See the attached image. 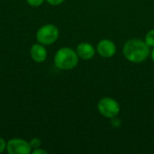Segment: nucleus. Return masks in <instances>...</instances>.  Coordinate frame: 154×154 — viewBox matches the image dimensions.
<instances>
[{
	"label": "nucleus",
	"instance_id": "obj_6",
	"mask_svg": "<svg viewBox=\"0 0 154 154\" xmlns=\"http://www.w3.org/2000/svg\"><path fill=\"white\" fill-rule=\"evenodd\" d=\"M97 53L103 58H111L116 53V44L108 39L101 40L97 46Z\"/></svg>",
	"mask_w": 154,
	"mask_h": 154
},
{
	"label": "nucleus",
	"instance_id": "obj_7",
	"mask_svg": "<svg viewBox=\"0 0 154 154\" xmlns=\"http://www.w3.org/2000/svg\"><path fill=\"white\" fill-rule=\"evenodd\" d=\"M30 55L32 60L36 63H42L46 60L48 57V51L45 48V45L42 43H34L31 47Z\"/></svg>",
	"mask_w": 154,
	"mask_h": 154
},
{
	"label": "nucleus",
	"instance_id": "obj_15",
	"mask_svg": "<svg viewBox=\"0 0 154 154\" xmlns=\"http://www.w3.org/2000/svg\"><path fill=\"white\" fill-rule=\"evenodd\" d=\"M151 57H152V61L154 62V47L153 49H152V51H151Z\"/></svg>",
	"mask_w": 154,
	"mask_h": 154
},
{
	"label": "nucleus",
	"instance_id": "obj_14",
	"mask_svg": "<svg viewBox=\"0 0 154 154\" xmlns=\"http://www.w3.org/2000/svg\"><path fill=\"white\" fill-rule=\"evenodd\" d=\"M47 151H45V150H43V149H42L41 147H39V148H36V149H33L32 151V154H47Z\"/></svg>",
	"mask_w": 154,
	"mask_h": 154
},
{
	"label": "nucleus",
	"instance_id": "obj_11",
	"mask_svg": "<svg viewBox=\"0 0 154 154\" xmlns=\"http://www.w3.org/2000/svg\"><path fill=\"white\" fill-rule=\"evenodd\" d=\"M45 0H26V3L32 7H39L41 6Z\"/></svg>",
	"mask_w": 154,
	"mask_h": 154
},
{
	"label": "nucleus",
	"instance_id": "obj_8",
	"mask_svg": "<svg viewBox=\"0 0 154 154\" xmlns=\"http://www.w3.org/2000/svg\"><path fill=\"white\" fill-rule=\"evenodd\" d=\"M76 52L79 59H82L84 60H89L95 56L96 49L91 43L84 42L78 44L76 48Z\"/></svg>",
	"mask_w": 154,
	"mask_h": 154
},
{
	"label": "nucleus",
	"instance_id": "obj_12",
	"mask_svg": "<svg viewBox=\"0 0 154 154\" xmlns=\"http://www.w3.org/2000/svg\"><path fill=\"white\" fill-rule=\"evenodd\" d=\"M6 150V142L4 138L0 137V154Z\"/></svg>",
	"mask_w": 154,
	"mask_h": 154
},
{
	"label": "nucleus",
	"instance_id": "obj_4",
	"mask_svg": "<svg viewBox=\"0 0 154 154\" xmlns=\"http://www.w3.org/2000/svg\"><path fill=\"white\" fill-rule=\"evenodd\" d=\"M97 110L106 118L113 119L120 113V105L112 97H103L97 103Z\"/></svg>",
	"mask_w": 154,
	"mask_h": 154
},
{
	"label": "nucleus",
	"instance_id": "obj_3",
	"mask_svg": "<svg viewBox=\"0 0 154 154\" xmlns=\"http://www.w3.org/2000/svg\"><path fill=\"white\" fill-rule=\"evenodd\" d=\"M35 36L39 43L43 45H51L59 39L60 31L56 25L52 23H47L41 26L37 30Z\"/></svg>",
	"mask_w": 154,
	"mask_h": 154
},
{
	"label": "nucleus",
	"instance_id": "obj_9",
	"mask_svg": "<svg viewBox=\"0 0 154 154\" xmlns=\"http://www.w3.org/2000/svg\"><path fill=\"white\" fill-rule=\"evenodd\" d=\"M144 42L150 46V47H154V29L149 31L147 34L145 35Z\"/></svg>",
	"mask_w": 154,
	"mask_h": 154
},
{
	"label": "nucleus",
	"instance_id": "obj_13",
	"mask_svg": "<svg viewBox=\"0 0 154 154\" xmlns=\"http://www.w3.org/2000/svg\"><path fill=\"white\" fill-rule=\"evenodd\" d=\"M48 4H50L51 5H61L62 3H64L65 0H45Z\"/></svg>",
	"mask_w": 154,
	"mask_h": 154
},
{
	"label": "nucleus",
	"instance_id": "obj_5",
	"mask_svg": "<svg viewBox=\"0 0 154 154\" xmlns=\"http://www.w3.org/2000/svg\"><path fill=\"white\" fill-rule=\"evenodd\" d=\"M8 154H30L32 147L30 143L22 138H12L6 142V150Z\"/></svg>",
	"mask_w": 154,
	"mask_h": 154
},
{
	"label": "nucleus",
	"instance_id": "obj_10",
	"mask_svg": "<svg viewBox=\"0 0 154 154\" xmlns=\"http://www.w3.org/2000/svg\"><path fill=\"white\" fill-rule=\"evenodd\" d=\"M29 143H30V145H31V147H32V150L41 147V145H42V141H41L38 137L32 138L31 141H30Z\"/></svg>",
	"mask_w": 154,
	"mask_h": 154
},
{
	"label": "nucleus",
	"instance_id": "obj_1",
	"mask_svg": "<svg viewBox=\"0 0 154 154\" xmlns=\"http://www.w3.org/2000/svg\"><path fill=\"white\" fill-rule=\"evenodd\" d=\"M123 54L125 58L133 63H142L147 60L151 54L150 46L142 40H128L123 47Z\"/></svg>",
	"mask_w": 154,
	"mask_h": 154
},
{
	"label": "nucleus",
	"instance_id": "obj_2",
	"mask_svg": "<svg viewBox=\"0 0 154 154\" xmlns=\"http://www.w3.org/2000/svg\"><path fill=\"white\" fill-rule=\"evenodd\" d=\"M79 56L73 49L62 47L59 49L54 55V65L61 70H70L79 64Z\"/></svg>",
	"mask_w": 154,
	"mask_h": 154
}]
</instances>
